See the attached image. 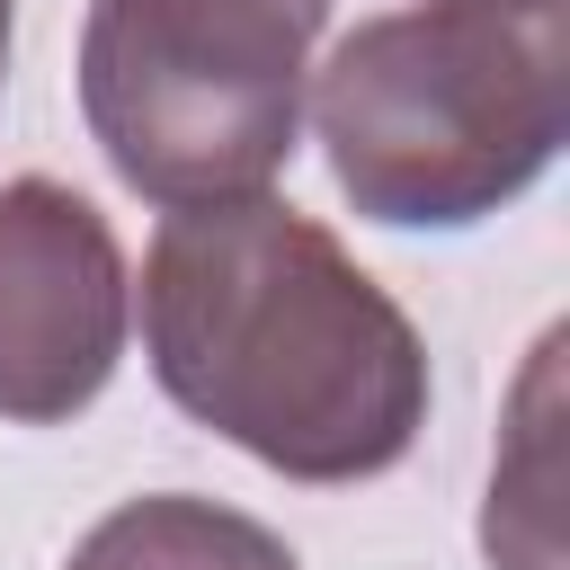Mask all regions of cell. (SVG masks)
Returning a JSON list of instances; mask_svg holds the SVG:
<instances>
[{
	"instance_id": "cell-2",
	"label": "cell",
	"mask_w": 570,
	"mask_h": 570,
	"mask_svg": "<svg viewBox=\"0 0 570 570\" xmlns=\"http://www.w3.org/2000/svg\"><path fill=\"white\" fill-rule=\"evenodd\" d=\"M303 98L330 178L365 223H490L570 142V0L383 9L330 45Z\"/></svg>"
},
{
	"instance_id": "cell-6",
	"label": "cell",
	"mask_w": 570,
	"mask_h": 570,
	"mask_svg": "<svg viewBox=\"0 0 570 570\" xmlns=\"http://www.w3.org/2000/svg\"><path fill=\"white\" fill-rule=\"evenodd\" d=\"M9 18H18V0H0V71H9Z\"/></svg>"
},
{
	"instance_id": "cell-5",
	"label": "cell",
	"mask_w": 570,
	"mask_h": 570,
	"mask_svg": "<svg viewBox=\"0 0 570 570\" xmlns=\"http://www.w3.org/2000/svg\"><path fill=\"white\" fill-rule=\"evenodd\" d=\"M62 570H303L285 552V534H267L258 517L196 499V490H151L107 508Z\"/></svg>"
},
{
	"instance_id": "cell-4",
	"label": "cell",
	"mask_w": 570,
	"mask_h": 570,
	"mask_svg": "<svg viewBox=\"0 0 570 570\" xmlns=\"http://www.w3.org/2000/svg\"><path fill=\"white\" fill-rule=\"evenodd\" d=\"M134 330V276L107 214L62 178L0 187V419H80Z\"/></svg>"
},
{
	"instance_id": "cell-1",
	"label": "cell",
	"mask_w": 570,
	"mask_h": 570,
	"mask_svg": "<svg viewBox=\"0 0 570 570\" xmlns=\"http://www.w3.org/2000/svg\"><path fill=\"white\" fill-rule=\"evenodd\" d=\"M151 383L249 463L347 490L428 428V347L410 312L285 196L196 205L142 258Z\"/></svg>"
},
{
	"instance_id": "cell-3",
	"label": "cell",
	"mask_w": 570,
	"mask_h": 570,
	"mask_svg": "<svg viewBox=\"0 0 570 570\" xmlns=\"http://www.w3.org/2000/svg\"><path fill=\"white\" fill-rule=\"evenodd\" d=\"M330 0H89L80 116L160 214L267 196L303 134Z\"/></svg>"
}]
</instances>
